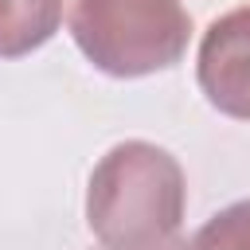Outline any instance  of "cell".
Returning <instances> with one entry per match:
<instances>
[{
	"label": "cell",
	"mask_w": 250,
	"mask_h": 250,
	"mask_svg": "<svg viewBox=\"0 0 250 250\" xmlns=\"http://www.w3.org/2000/svg\"><path fill=\"white\" fill-rule=\"evenodd\" d=\"M184 203L180 160L152 141H121L90 172L86 227L105 250H160L176 242Z\"/></svg>",
	"instance_id": "1"
},
{
	"label": "cell",
	"mask_w": 250,
	"mask_h": 250,
	"mask_svg": "<svg viewBox=\"0 0 250 250\" xmlns=\"http://www.w3.org/2000/svg\"><path fill=\"white\" fill-rule=\"evenodd\" d=\"M74 47L109 78H145L184 59L191 16L180 0H70Z\"/></svg>",
	"instance_id": "2"
},
{
	"label": "cell",
	"mask_w": 250,
	"mask_h": 250,
	"mask_svg": "<svg viewBox=\"0 0 250 250\" xmlns=\"http://www.w3.org/2000/svg\"><path fill=\"white\" fill-rule=\"evenodd\" d=\"M195 78L219 113L250 121V4L211 20L199 39Z\"/></svg>",
	"instance_id": "3"
},
{
	"label": "cell",
	"mask_w": 250,
	"mask_h": 250,
	"mask_svg": "<svg viewBox=\"0 0 250 250\" xmlns=\"http://www.w3.org/2000/svg\"><path fill=\"white\" fill-rule=\"evenodd\" d=\"M62 23V0H0V59L39 51Z\"/></svg>",
	"instance_id": "4"
},
{
	"label": "cell",
	"mask_w": 250,
	"mask_h": 250,
	"mask_svg": "<svg viewBox=\"0 0 250 250\" xmlns=\"http://www.w3.org/2000/svg\"><path fill=\"white\" fill-rule=\"evenodd\" d=\"M188 250H250V199L215 211L191 234Z\"/></svg>",
	"instance_id": "5"
},
{
	"label": "cell",
	"mask_w": 250,
	"mask_h": 250,
	"mask_svg": "<svg viewBox=\"0 0 250 250\" xmlns=\"http://www.w3.org/2000/svg\"><path fill=\"white\" fill-rule=\"evenodd\" d=\"M160 250H188V242H168V246H160Z\"/></svg>",
	"instance_id": "6"
}]
</instances>
